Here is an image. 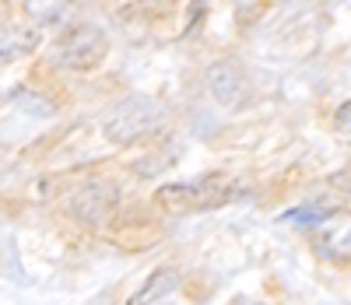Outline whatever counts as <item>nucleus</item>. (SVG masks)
<instances>
[{
  "label": "nucleus",
  "instance_id": "f03ea898",
  "mask_svg": "<svg viewBox=\"0 0 351 305\" xmlns=\"http://www.w3.org/2000/svg\"><path fill=\"white\" fill-rule=\"evenodd\" d=\"M102 56H106V32L99 25H74L49 53L56 67H71V71L95 67Z\"/></svg>",
  "mask_w": 351,
  "mask_h": 305
},
{
  "label": "nucleus",
  "instance_id": "9d476101",
  "mask_svg": "<svg viewBox=\"0 0 351 305\" xmlns=\"http://www.w3.org/2000/svg\"><path fill=\"white\" fill-rule=\"evenodd\" d=\"M28 14L36 21H60L67 14V8L64 4H28Z\"/></svg>",
  "mask_w": 351,
  "mask_h": 305
},
{
  "label": "nucleus",
  "instance_id": "20e7f679",
  "mask_svg": "<svg viewBox=\"0 0 351 305\" xmlns=\"http://www.w3.org/2000/svg\"><path fill=\"white\" fill-rule=\"evenodd\" d=\"M116 197H120V190H116L112 182L92 179V182H84V186L71 197V215L77 221H84V225L102 228L109 221V215L116 210Z\"/></svg>",
  "mask_w": 351,
  "mask_h": 305
},
{
  "label": "nucleus",
  "instance_id": "6e6552de",
  "mask_svg": "<svg viewBox=\"0 0 351 305\" xmlns=\"http://www.w3.org/2000/svg\"><path fill=\"white\" fill-rule=\"evenodd\" d=\"M176 284H180V273H176L172 267H162L141 284L137 295H130V305H152V302L165 298L169 291H176Z\"/></svg>",
  "mask_w": 351,
  "mask_h": 305
},
{
  "label": "nucleus",
  "instance_id": "1a4fd4ad",
  "mask_svg": "<svg viewBox=\"0 0 351 305\" xmlns=\"http://www.w3.org/2000/svg\"><path fill=\"white\" fill-rule=\"evenodd\" d=\"M330 215H334V207H327V204H309V207H299V210H288L285 221H299V225L319 228V225H324Z\"/></svg>",
  "mask_w": 351,
  "mask_h": 305
},
{
  "label": "nucleus",
  "instance_id": "7ed1b4c3",
  "mask_svg": "<svg viewBox=\"0 0 351 305\" xmlns=\"http://www.w3.org/2000/svg\"><path fill=\"white\" fill-rule=\"evenodd\" d=\"M239 193H243L239 186H228L225 179L211 175L200 186H165V190H158V200L172 210H186V207H215V204H225Z\"/></svg>",
  "mask_w": 351,
  "mask_h": 305
},
{
  "label": "nucleus",
  "instance_id": "423d86ee",
  "mask_svg": "<svg viewBox=\"0 0 351 305\" xmlns=\"http://www.w3.org/2000/svg\"><path fill=\"white\" fill-rule=\"evenodd\" d=\"M208 91H211V99L215 102H221V106H239L243 102V95H246V81H243V74L232 67V64H215L211 71H208Z\"/></svg>",
  "mask_w": 351,
  "mask_h": 305
},
{
  "label": "nucleus",
  "instance_id": "f257e3e1",
  "mask_svg": "<svg viewBox=\"0 0 351 305\" xmlns=\"http://www.w3.org/2000/svg\"><path fill=\"white\" fill-rule=\"evenodd\" d=\"M162 116H165V109H162V102L158 99H152V95H127V99H120L109 112H106V119H102V134L112 141V144H130V141H137V137H144L148 130H155L158 123H162Z\"/></svg>",
  "mask_w": 351,
  "mask_h": 305
},
{
  "label": "nucleus",
  "instance_id": "39448f33",
  "mask_svg": "<svg viewBox=\"0 0 351 305\" xmlns=\"http://www.w3.org/2000/svg\"><path fill=\"white\" fill-rule=\"evenodd\" d=\"M316 249L327 260H351V215H334L316 228Z\"/></svg>",
  "mask_w": 351,
  "mask_h": 305
},
{
  "label": "nucleus",
  "instance_id": "f8f14e48",
  "mask_svg": "<svg viewBox=\"0 0 351 305\" xmlns=\"http://www.w3.org/2000/svg\"><path fill=\"white\" fill-rule=\"evenodd\" d=\"M243 305H250V302H243Z\"/></svg>",
  "mask_w": 351,
  "mask_h": 305
},
{
  "label": "nucleus",
  "instance_id": "9b49d317",
  "mask_svg": "<svg viewBox=\"0 0 351 305\" xmlns=\"http://www.w3.org/2000/svg\"><path fill=\"white\" fill-rule=\"evenodd\" d=\"M334 127H337L341 134H351V102H344V106L337 109V116H334Z\"/></svg>",
  "mask_w": 351,
  "mask_h": 305
},
{
  "label": "nucleus",
  "instance_id": "0eeeda50",
  "mask_svg": "<svg viewBox=\"0 0 351 305\" xmlns=\"http://www.w3.org/2000/svg\"><path fill=\"white\" fill-rule=\"evenodd\" d=\"M39 46V32L32 25H4L0 28V67L14 64L25 53H32Z\"/></svg>",
  "mask_w": 351,
  "mask_h": 305
}]
</instances>
